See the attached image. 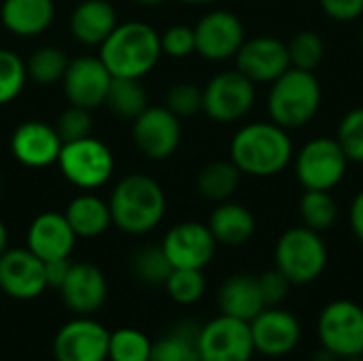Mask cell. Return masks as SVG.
<instances>
[{
	"mask_svg": "<svg viewBox=\"0 0 363 361\" xmlns=\"http://www.w3.org/2000/svg\"><path fill=\"white\" fill-rule=\"evenodd\" d=\"M132 2H136L138 6H160V4H164L166 0H132Z\"/></svg>",
	"mask_w": 363,
	"mask_h": 361,
	"instance_id": "7dc6e473",
	"label": "cell"
},
{
	"mask_svg": "<svg viewBox=\"0 0 363 361\" xmlns=\"http://www.w3.org/2000/svg\"><path fill=\"white\" fill-rule=\"evenodd\" d=\"M162 55L183 60L196 53V34L189 26H170L164 34H160Z\"/></svg>",
	"mask_w": 363,
	"mask_h": 361,
	"instance_id": "ab89813d",
	"label": "cell"
},
{
	"mask_svg": "<svg viewBox=\"0 0 363 361\" xmlns=\"http://www.w3.org/2000/svg\"><path fill=\"white\" fill-rule=\"evenodd\" d=\"M234 60L236 70H240L253 83H272L291 68L287 43L277 36L245 38Z\"/></svg>",
	"mask_w": 363,
	"mask_h": 361,
	"instance_id": "e0dca14e",
	"label": "cell"
},
{
	"mask_svg": "<svg viewBox=\"0 0 363 361\" xmlns=\"http://www.w3.org/2000/svg\"><path fill=\"white\" fill-rule=\"evenodd\" d=\"M257 283H259L262 298H264L266 306H281V302L289 296V289H291L289 279L281 270H277V268L259 274Z\"/></svg>",
	"mask_w": 363,
	"mask_h": 361,
	"instance_id": "60d3db41",
	"label": "cell"
},
{
	"mask_svg": "<svg viewBox=\"0 0 363 361\" xmlns=\"http://www.w3.org/2000/svg\"><path fill=\"white\" fill-rule=\"evenodd\" d=\"M240 177L242 172L236 168V164L232 160H219V162H211L206 164L196 179V187L198 194L211 202H225L234 196V191L240 185Z\"/></svg>",
	"mask_w": 363,
	"mask_h": 361,
	"instance_id": "83f0119b",
	"label": "cell"
},
{
	"mask_svg": "<svg viewBox=\"0 0 363 361\" xmlns=\"http://www.w3.org/2000/svg\"><path fill=\"white\" fill-rule=\"evenodd\" d=\"M57 291L62 294L64 304L74 315L87 317L104 306L106 296H108V283H106L104 272L98 266L89 262H79L70 266Z\"/></svg>",
	"mask_w": 363,
	"mask_h": 361,
	"instance_id": "ffe728a7",
	"label": "cell"
},
{
	"mask_svg": "<svg viewBox=\"0 0 363 361\" xmlns=\"http://www.w3.org/2000/svg\"><path fill=\"white\" fill-rule=\"evenodd\" d=\"M70 60L64 49L60 47H38L32 51V55L26 62L28 79H32L38 85H53L64 79V72L68 68Z\"/></svg>",
	"mask_w": 363,
	"mask_h": 361,
	"instance_id": "f546056e",
	"label": "cell"
},
{
	"mask_svg": "<svg viewBox=\"0 0 363 361\" xmlns=\"http://www.w3.org/2000/svg\"><path fill=\"white\" fill-rule=\"evenodd\" d=\"M138 151L153 162L168 160L181 143V121L166 106H147L132 126Z\"/></svg>",
	"mask_w": 363,
	"mask_h": 361,
	"instance_id": "7c38bea8",
	"label": "cell"
},
{
	"mask_svg": "<svg viewBox=\"0 0 363 361\" xmlns=\"http://www.w3.org/2000/svg\"><path fill=\"white\" fill-rule=\"evenodd\" d=\"M255 83L240 70L215 74L202 89V111L217 123L240 121L255 104Z\"/></svg>",
	"mask_w": 363,
	"mask_h": 361,
	"instance_id": "ba28073f",
	"label": "cell"
},
{
	"mask_svg": "<svg viewBox=\"0 0 363 361\" xmlns=\"http://www.w3.org/2000/svg\"><path fill=\"white\" fill-rule=\"evenodd\" d=\"M162 249L172 268L202 270L211 264L217 251V240L208 226L200 221H183L170 228L162 240Z\"/></svg>",
	"mask_w": 363,
	"mask_h": 361,
	"instance_id": "9a60e30c",
	"label": "cell"
},
{
	"mask_svg": "<svg viewBox=\"0 0 363 361\" xmlns=\"http://www.w3.org/2000/svg\"><path fill=\"white\" fill-rule=\"evenodd\" d=\"M6 249H9V230H6L4 221L0 219V257Z\"/></svg>",
	"mask_w": 363,
	"mask_h": 361,
	"instance_id": "f6af8a7d",
	"label": "cell"
},
{
	"mask_svg": "<svg viewBox=\"0 0 363 361\" xmlns=\"http://www.w3.org/2000/svg\"><path fill=\"white\" fill-rule=\"evenodd\" d=\"M117 23V11L108 0H83L70 15L72 36L87 47H100Z\"/></svg>",
	"mask_w": 363,
	"mask_h": 361,
	"instance_id": "7402d4cb",
	"label": "cell"
},
{
	"mask_svg": "<svg viewBox=\"0 0 363 361\" xmlns=\"http://www.w3.org/2000/svg\"><path fill=\"white\" fill-rule=\"evenodd\" d=\"M336 140L349 162L363 164V106L349 111L342 117Z\"/></svg>",
	"mask_w": 363,
	"mask_h": 361,
	"instance_id": "8d00e7d4",
	"label": "cell"
},
{
	"mask_svg": "<svg viewBox=\"0 0 363 361\" xmlns=\"http://www.w3.org/2000/svg\"><path fill=\"white\" fill-rule=\"evenodd\" d=\"M111 332L96 319L77 317L64 323L53 338L55 361H106Z\"/></svg>",
	"mask_w": 363,
	"mask_h": 361,
	"instance_id": "4fadbf2b",
	"label": "cell"
},
{
	"mask_svg": "<svg viewBox=\"0 0 363 361\" xmlns=\"http://www.w3.org/2000/svg\"><path fill=\"white\" fill-rule=\"evenodd\" d=\"M230 160L247 177L268 179L283 172L294 160L289 132L274 121L242 126L230 143Z\"/></svg>",
	"mask_w": 363,
	"mask_h": 361,
	"instance_id": "6da1fadb",
	"label": "cell"
},
{
	"mask_svg": "<svg viewBox=\"0 0 363 361\" xmlns=\"http://www.w3.org/2000/svg\"><path fill=\"white\" fill-rule=\"evenodd\" d=\"M340 361H363V355L362 357H349V360H340Z\"/></svg>",
	"mask_w": 363,
	"mask_h": 361,
	"instance_id": "681fc988",
	"label": "cell"
},
{
	"mask_svg": "<svg viewBox=\"0 0 363 361\" xmlns=\"http://www.w3.org/2000/svg\"><path fill=\"white\" fill-rule=\"evenodd\" d=\"M164 106L172 111L179 119L181 117H194L196 113L202 111V89L196 83H174L166 91V102Z\"/></svg>",
	"mask_w": 363,
	"mask_h": 361,
	"instance_id": "74e56055",
	"label": "cell"
},
{
	"mask_svg": "<svg viewBox=\"0 0 363 361\" xmlns=\"http://www.w3.org/2000/svg\"><path fill=\"white\" fill-rule=\"evenodd\" d=\"M55 164L64 179L79 189H98L106 185L115 170L111 149L94 136L64 143Z\"/></svg>",
	"mask_w": 363,
	"mask_h": 361,
	"instance_id": "8992f818",
	"label": "cell"
},
{
	"mask_svg": "<svg viewBox=\"0 0 363 361\" xmlns=\"http://www.w3.org/2000/svg\"><path fill=\"white\" fill-rule=\"evenodd\" d=\"M287 51H289V62L294 68L313 72L325 55V43L319 32L302 30L291 36V40L287 43Z\"/></svg>",
	"mask_w": 363,
	"mask_h": 361,
	"instance_id": "e575fe53",
	"label": "cell"
},
{
	"mask_svg": "<svg viewBox=\"0 0 363 361\" xmlns=\"http://www.w3.org/2000/svg\"><path fill=\"white\" fill-rule=\"evenodd\" d=\"M328 266V247L321 232L306 226L283 232L274 247V268L281 270L291 285H308L317 281Z\"/></svg>",
	"mask_w": 363,
	"mask_h": 361,
	"instance_id": "5b68a950",
	"label": "cell"
},
{
	"mask_svg": "<svg viewBox=\"0 0 363 361\" xmlns=\"http://www.w3.org/2000/svg\"><path fill=\"white\" fill-rule=\"evenodd\" d=\"M349 219H351V230H353V234L357 236V240L363 245V189L353 198V202H351Z\"/></svg>",
	"mask_w": 363,
	"mask_h": 361,
	"instance_id": "ee69618b",
	"label": "cell"
},
{
	"mask_svg": "<svg viewBox=\"0 0 363 361\" xmlns=\"http://www.w3.org/2000/svg\"><path fill=\"white\" fill-rule=\"evenodd\" d=\"M168 296L181 304V306H191L196 302L202 300L204 291H206V279L202 274V270L196 268H174L168 277V281L164 283Z\"/></svg>",
	"mask_w": 363,
	"mask_h": 361,
	"instance_id": "836d02e7",
	"label": "cell"
},
{
	"mask_svg": "<svg viewBox=\"0 0 363 361\" xmlns=\"http://www.w3.org/2000/svg\"><path fill=\"white\" fill-rule=\"evenodd\" d=\"M200 361H251L255 355L251 328L236 317L219 315L200 328Z\"/></svg>",
	"mask_w": 363,
	"mask_h": 361,
	"instance_id": "30bf717a",
	"label": "cell"
},
{
	"mask_svg": "<svg viewBox=\"0 0 363 361\" xmlns=\"http://www.w3.org/2000/svg\"><path fill=\"white\" fill-rule=\"evenodd\" d=\"M113 74L104 66L100 57L94 55H83L77 60H70L62 85L64 94L70 104L94 111L100 104H104L108 87H111Z\"/></svg>",
	"mask_w": 363,
	"mask_h": 361,
	"instance_id": "2e32d148",
	"label": "cell"
},
{
	"mask_svg": "<svg viewBox=\"0 0 363 361\" xmlns=\"http://www.w3.org/2000/svg\"><path fill=\"white\" fill-rule=\"evenodd\" d=\"M255 353L266 357H285L302 340V326L298 317L281 306H266L249 321Z\"/></svg>",
	"mask_w": 363,
	"mask_h": 361,
	"instance_id": "5bb4252c",
	"label": "cell"
},
{
	"mask_svg": "<svg viewBox=\"0 0 363 361\" xmlns=\"http://www.w3.org/2000/svg\"><path fill=\"white\" fill-rule=\"evenodd\" d=\"M98 57L113 77L143 79L157 66L162 57L160 34L145 21L117 23V28L100 45Z\"/></svg>",
	"mask_w": 363,
	"mask_h": 361,
	"instance_id": "7a4b0ae2",
	"label": "cell"
},
{
	"mask_svg": "<svg viewBox=\"0 0 363 361\" xmlns=\"http://www.w3.org/2000/svg\"><path fill=\"white\" fill-rule=\"evenodd\" d=\"M349 160L336 138L317 136L296 155V177L304 189H334L347 174Z\"/></svg>",
	"mask_w": 363,
	"mask_h": 361,
	"instance_id": "9c48e42d",
	"label": "cell"
},
{
	"mask_svg": "<svg viewBox=\"0 0 363 361\" xmlns=\"http://www.w3.org/2000/svg\"><path fill=\"white\" fill-rule=\"evenodd\" d=\"M104 104L115 115L134 121L149 106V98H147V91H145L140 79L113 77Z\"/></svg>",
	"mask_w": 363,
	"mask_h": 361,
	"instance_id": "f1b7e54d",
	"label": "cell"
},
{
	"mask_svg": "<svg viewBox=\"0 0 363 361\" xmlns=\"http://www.w3.org/2000/svg\"><path fill=\"white\" fill-rule=\"evenodd\" d=\"M313 361H340V360H338L334 353H330L328 349H323V347H321V349H319V353L313 357Z\"/></svg>",
	"mask_w": 363,
	"mask_h": 361,
	"instance_id": "bcb514c9",
	"label": "cell"
},
{
	"mask_svg": "<svg viewBox=\"0 0 363 361\" xmlns=\"http://www.w3.org/2000/svg\"><path fill=\"white\" fill-rule=\"evenodd\" d=\"M323 13L340 23L355 21L363 15V0H319Z\"/></svg>",
	"mask_w": 363,
	"mask_h": 361,
	"instance_id": "b9f144b4",
	"label": "cell"
},
{
	"mask_svg": "<svg viewBox=\"0 0 363 361\" xmlns=\"http://www.w3.org/2000/svg\"><path fill=\"white\" fill-rule=\"evenodd\" d=\"M217 304L221 315L236 317L247 323L266 309L257 277L253 274H234L225 279L219 287Z\"/></svg>",
	"mask_w": 363,
	"mask_h": 361,
	"instance_id": "603a6c76",
	"label": "cell"
},
{
	"mask_svg": "<svg viewBox=\"0 0 363 361\" xmlns=\"http://www.w3.org/2000/svg\"><path fill=\"white\" fill-rule=\"evenodd\" d=\"M179 2H183V4H213L217 0H179Z\"/></svg>",
	"mask_w": 363,
	"mask_h": 361,
	"instance_id": "c3c4849f",
	"label": "cell"
},
{
	"mask_svg": "<svg viewBox=\"0 0 363 361\" xmlns=\"http://www.w3.org/2000/svg\"><path fill=\"white\" fill-rule=\"evenodd\" d=\"M28 81L26 62L11 49H0V106L13 102Z\"/></svg>",
	"mask_w": 363,
	"mask_h": 361,
	"instance_id": "d590c367",
	"label": "cell"
},
{
	"mask_svg": "<svg viewBox=\"0 0 363 361\" xmlns=\"http://www.w3.org/2000/svg\"><path fill=\"white\" fill-rule=\"evenodd\" d=\"M55 19L53 0H4L0 6L2 26L15 36L43 34Z\"/></svg>",
	"mask_w": 363,
	"mask_h": 361,
	"instance_id": "cb8c5ba5",
	"label": "cell"
},
{
	"mask_svg": "<svg viewBox=\"0 0 363 361\" xmlns=\"http://www.w3.org/2000/svg\"><path fill=\"white\" fill-rule=\"evenodd\" d=\"M321 83L311 70L289 68L277 81L270 83L268 91V115L270 121L285 130L304 128L315 119L321 109Z\"/></svg>",
	"mask_w": 363,
	"mask_h": 361,
	"instance_id": "277c9868",
	"label": "cell"
},
{
	"mask_svg": "<svg viewBox=\"0 0 363 361\" xmlns=\"http://www.w3.org/2000/svg\"><path fill=\"white\" fill-rule=\"evenodd\" d=\"M62 145L64 143L55 126L38 119L23 121L11 134V153L19 164L28 168H47L55 164Z\"/></svg>",
	"mask_w": 363,
	"mask_h": 361,
	"instance_id": "d6986e66",
	"label": "cell"
},
{
	"mask_svg": "<svg viewBox=\"0 0 363 361\" xmlns=\"http://www.w3.org/2000/svg\"><path fill=\"white\" fill-rule=\"evenodd\" d=\"M91 128H94L91 111L74 106V104H70L57 117V123H55V130H57L62 143H70V140H79V138L91 136Z\"/></svg>",
	"mask_w": 363,
	"mask_h": 361,
	"instance_id": "f35d334b",
	"label": "cell"
},
{
	"mask_svg": "<svg viewBox=\"0 0 363 361\" xmlns=\"http://www.w3.org/2000/svg\"><path fill=\"white\" fill-rule=\"evenodd\" d=\"M200 326L183 321L151 347V361H200L198 351Z\"/></svg>",
	"mask_w": 363,
	"mask_h": 361,
	"instance_id": "4316f807",
	"label": "cell"
},
{
	"mask_svg": "<svg viewBox=\"0 0 363 361\" xmlns=\"http://www.w3.org/2000/svg\"><path fill=\"white\" fill-rule=\"evenodd\" d=\"M196 53L208 62H225L234 57L245 43V26L232 11L215 9L200 17L194 26Z\"/></svg>",
	"mask_w": 363,
	"mask_h": 361,
	"instance_id": "8fae6325",
	"label": "cell"
},
{
	"mask_svg": "<svg viewBox=\"0 0 363 361\" xmlns=\"http://www.w3.org/2000/svg\"><path fill=\"white\" fill-rule=\"evenodd\" d=\"M172 264L166 257L162 245H149L136 251L132 257V272L147 285H164L172 272Z\"/></svg>",
	"mask_w": 363,
	"mask_h": 361,
	"instance_id": "d6a6232c",
	"label": "cell"
},
{
	"mask_svg": "<svg viewBox=\"0 0 363 361\" xmlns=\"http://www.w3.org/2000/svg\"><path fill=\"white\" fill-rule=\"evenodd\" d=\"M362 49H363V26H362Z\"/></svg>",
	"mask_w": 363,
	"mask_h": 361,
	"instance_id": "f907efd6",
	"label": "cell"
},
{
	"mask_svg": "<svg viewBox=\"0 0 363 361\" xmlns=\"http://www.w3.org/2000/svg\"><path fill=\"white\" fill-rule=\"evenodd\" d=\"M321 347L338 360L363 355V309L353 300L330 302L317 321Z\"/></svg>",
	"mask_w": 363,
	"mask_h": 361,
	"instance_id": "52a82bcc",
	"label": "cell"
},
{
	"mask_svg": "<svg viewBox=\"0 0 363 361\" xmlns=\"http://www.w3.org/2000/svg\"><path fill=\"white\" fill-rule=\"evenodd\" d=\"M208 230L213 232L217 245L240 247L249 243L255 234L253 213L238 202H219L208 217Z\"/></svg>",
	"mask_w": 363,
	"mask_h": 361,
	"instance_id": "d4e9b609",
	"label": "cell"
},
{
	"mask_svg": "<svg viewBox=\"0 0 363 361\" xmlns=\"http://www.w3.org/2000/svg\"><path fill=\"white\" fill-rule=\"evenodd\" d=\"M74 245L77 234L64 213H40L32 219L26 234V247L43 262L70 257Z\"/></svg>",
	"mask_w": 363,
	"mask_h": 361,
	"instance_id": "44dd1931",
	"label": "cell"
},
{
	"mask_svg": "<svg viewBox=\"0 0 363 361\" xmlns=\"http://www.w3.org/2000/svg\"><path fill=\"white\" fill-rule=\"evenodd\" d=\"M108 209L113 226L125 234L140 236L162 223L166 215V196L153 177L128 174L111 191Z\"/></svg>",
	"mask_w": 363,
	"mask_h": 361,
	"instance_id": "3957f363",
	"label": "cell"
},
{
	"mask_svg": "<svg viewBox=\"0 0 363 361\" xmlns=\"http://www.w3.org/2000/svg\"><path fill=\"white\" fill-rule=\"evenodd\" d=\"M151 338L136 328H119L108 336L106 361H151Z\"/></svg>",
	"mask_w": 363,
	"mask_h": 361,
	"instance_id": "1f68e13d",
	"label": "cell"
},
{
	"mask_svg": "<svg viewBox=\"0 0 363 361\" xmlns=\"http://www.w3.org/2000/svg\"><path fill=\"white\" fill-rule=\"evenodd\" d=\"M72 262L70 257H64V260H51V262H45V279H47V287H53V289H60L68 270H70Z\"/></svg>",
	"mask_w": 363,
	"mask_h": 361,
	"instance_id": "7bdbcfd3",
	"label": "cell"
},
{
	"mask_svg": "<svg viewBox=\"0 0 363 361\" xmlns=\"http://www.w3.org/2000/svg\"><path fill=\"white\" fill-rule=\"evenodd\" d=\"M300 217L306 228L315 232H325L338 219V204L330 191L306 189L300 198Z\"/></svg>",
	"mask_w": 363,
	"mask_h": 361,
	"instance_id": "4dcf8cb0",
	"label": "cell"
},
{
	"mask_svg": "<svg viewBox=\"0 0 363 361\" xmlns=\"http://www.w3.org/2000/svg\"><path fill=\"white\" fill-rule=\"evenodd\" d=\"M0 289L13 300H34L47 289L45 262L26 249H6L0 257Z\"/></svg>",
	"mask_w": 363,
	"mask_h": 361,
	"instance_id": "ac0fdd59",
	"label": "cell"
},
{
	"mask_svg": "<svg viewBox=\"0 0 363 361\" xmlns=\"http://www.w3.org/2000/svg\"><path fill=\"white\" fill-rule=\"evenodd\" d=\"M64 215L77 238L102 236L113 226L108 200H102L94 194H81L74 200H70Z\"/></svg>",
	"mask_w": 363,
	"mask_h": 361,
	"instance_id": "484cf974",
	"label": "cell"
}]
</instances>
